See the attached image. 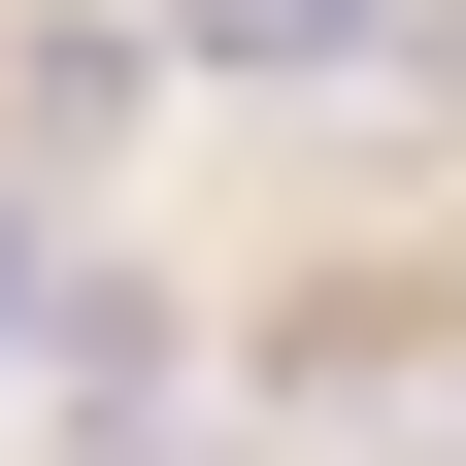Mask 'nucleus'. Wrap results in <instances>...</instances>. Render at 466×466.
<instances>
[{"mask_svg": "<svg viewBox=\"0 0 466 466\" xmlns=\"http://www.w3.org/2000/svg\"><path fill=\"white\" fill-rule=\"evenodd\" d=\"M200 34H233V67H367V0H200Z\"/></svg>", "mask_w": 466, "mask_h": 466, "instance_id": "f03ea898", "label": "nucleus"}, {"mask_svg": "<svg viewBox=\"0 0 466 466\" xmlns=\"http://www.w3.org/2000/svg\"><path fill=\"white\" fill-rule=\"evenodd\" d=\"M34 433L67 466H167V300L134 267H34Z\"/></svg>", "mask_w": 466, "mask_h": 466, "instance_id": "f257e3e1", "label": "nucleus"}]
</instances>
